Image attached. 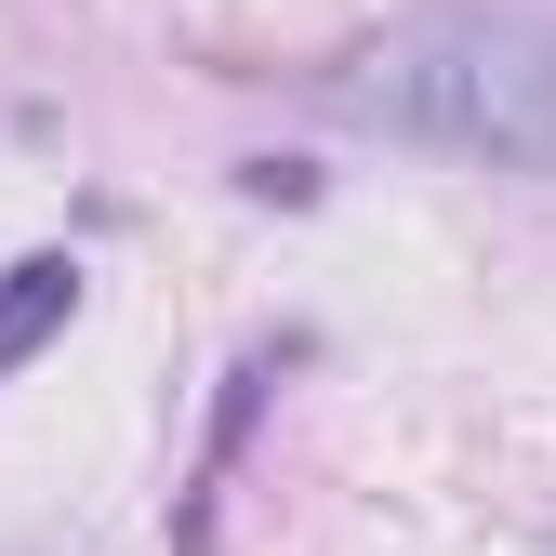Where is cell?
Returning a JSON list of instances; mask_svg holds the SVG:
<instances>
[{
    "instance_id": "obj_1",
    "label": "cell",
    "mask_w": 556,
    "mask_h": 556,
    "mask_svg": "<svg viewBox=\"0 0 556 556\" xmlns=\"http://www.w3.org/2000/svg\"><path fill=\"white\" fill-rule=\"evenodd\" d=\"M305 93L358 132H397V147H438L477 173H556V27L543 14L438 0V14H397L384 40L331 53Z\"/></svg>"
},
{
    "instance_id": "obj_2",
    "label": "cell",
    "mask_w": 556,
    "mask_h": 556,
    "mask_svg": "<svg viewBox=\"0 0 556 556\" xmlns=\"http://www.w3.org/2000/svg\"><path fill=\"white\" fill-rule=\"evenodd\" d=\"M292 358H305V344L278 331V344H252V358L226 371V410H213V451H199V477H186V504H173V543H213V491H226V464L252 451V410H265V384L292 371Z\"/></svg>"
},
{
    "instance_id": "obj_3",
    "label": "cell",
    "mask_w": 556,
    "mask_h": 556,
    "mask_svg": "<svg viewBox=\"0 0 556 556\" xmlns=\"http://www.w3.org/2000/svg\"><path fill=\"white\" fill-rule=\"evenodd\" d=\"M66 318H80V252H27V265H0V371L40 358Z\"/></svg>"
}]
</instances>
